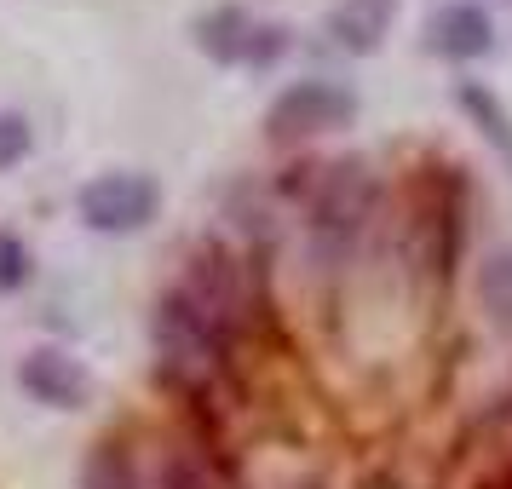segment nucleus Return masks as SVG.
Returning <instances> with one entry per match:
<instances>
[{"instance_id":"f257e3e1","label":"nucleus","mask_w":512,"mask_h":489,"mask_svg":"<svg viewBox=\"0 0 512 489\" xmlns=\"http://www.w3.org/2000/svg\"><path fill=\"white\" fill-rule=\"evenodd\" d=\"M173 288H179L202 317H213V323L225 328V334L236 340V351L265 328V311H271L259 271L236 254L231 242H196Z\"/></svg>"},{"instance_id":"f03ea898","label":"nucleus","mask_w":512,"mask_h":489,"mask_svg":"<svg viewBox=\"0 0 512 489\" xmlns=\"http://www.w3.org/2000/svg\"><path fill=\"white\" fill-rule=\"evenodd\" d=\"M374 213H380V179L369 162H346L317 167L311 196H305V236H311V259L317 265H340L357 254V242L369 236Z\"/></svg>"},{"instance_id":"7ed1b4c3","label":"nucleus","mask_w":512,"mask_h":489,"mask_svg":"<svg viewBox=\"0 0 512 489\" xmlns=\"http://www.w3.org/2000/svg\"><path fill=\"white\" fill-rule=\"evenodd\" d=\"M357 121V93L346 81H323V75H305L294 87H282L265 110V133L277 144H305L317 133H340Z\"/></svg>"},{"instance_id":"20e7f679","label":"nucleus","mask_w":512,"mask_h":489,"mask_svg":"<svg viewBox=\"0 0 512 489\" xmlns=\"http://www.w3.org/2000/svg\"><path fill=\"white\" fill-rule=\"evenodd\" d=\"M75 213L98 236H133L162 213V185L150 173L116 167V173H98V179H87V185L75 190Z\"/></svg>"},{"instance_id":"39448f33","label":"nucleus","mask_w":512,"mask_h":489,"mask_svg":"<svg viewBox=\"0 0 512 489\" xmlns=\"http://www.w3.org/2000/svg\"><path fill=\"white\" fill-rule=\"evenodd\" d=\"M190 35H196L202 58H213V64H254V70H265V64H277L288 52V29L259 24L248 6H213V12L196 18Z\"/></svg>"},{"instance_id":"423d86ee","label":"nucleus","mask_w":512,"mask_h":489,"mask_svg":"<svg viewBox=\"0 0 512 489\" xmlns=\"http://www.w3.org/2000/svg\"><path fill=\"white\" fill-rule=\"evenodd\" d=\"M18 386H24L35 403H47V409H87L93 403V374L87 363L64 346H35L18 363Z\"/></svg>"},{"instance_id":"0eeeda50","label":"nucleus","mask_w":512,"mask_h":489,"mask_svg":"<svg viewBox=\"0 0 512 489\" xmlns=\"http://www.w3.org/2000/svg\"><path fill=\"white\" fill-rule=\"evenodd\" d=\"M495 47V18H489L478 0H449L426 18V52L443 64H472Z\"/></svg>"},{"instance_id":"6e6552de","label":"nucleus","mask_w":512,"mask_h":489,"mask_svg":"<svg viewBox=\"0 0 512 489\" xmlns=\"http://www.w3.org/2000/svg\"><path fill=\"white\" fill-rule=\"evenodd\" d=\"M392 24H397V0H340L328 12V41L351 58H369L392 35Z\"/></svg>"},{"instance_id":"1a4fd4ad","label":"nucleus","mask_w":512,"mask_h":489,"mask_svg":"<svg viewBox=\"0 0 512 489\" xmlns=\"http://www.w3.org/2000/svg\"><path fill=\"white\" fill-rule=\"evenodd\" d=\"M455 110L466 116V127H478V139L501 156V167L512 173V116L507 104L489 93L484 81H455Z\"/></svg>"},{"instance_id":"9d476101","label":"nucleus","mask_w":512,"mask_h":489,"mask_svg":"<svg viewBox=\"0 0 512 489\" xmlns=\"http://www.w3.org/2000/svg\"><path fill=\"white\" fill-rule=\"evenodd\" d=\"M75 484L81 489H144V466L121 438H104V443L87 449V461H81V472H75Z\"/></svg>"},{"instance_id":"9b49d317","label":"nucleus","mask_w":512,"mask_h":489,"mask_svg":"<svg viewBox=\"0 0 512 489\" xmlns=\"http://www.w3.org/2000/svg\"><path fill=\"white\" fill-rule=\"evenodd\" d=\"M478 305H484L489 323L512 340V242L484 254V265H478Z\"/></svg>"},{"instance_id":"f8f14e48","label":"nucleus","mask_w":512,"mask_h":489,"mask_svg":"<svg viewBox=\"0 0 512 489\" xmlns=\"http://www.w3.org/2000/svg\"><path fill=\"white\" fill-rule=\"evenodd\" d=\"M24 282H29V248H24V236L0 231V294H18Z\"/></svg>"},{"instance_id":"ddd939ff","label":"nucleus","mask_w":512,"mask_h":489,"mask_svg":"<svg viewBox=\"0 0 512 489\" xmlns=\"http://www.w3.org/2000/svg\"><path fill=\"white\" fill-rule=\"evenodd\" d=\"M29 121L24 116H12V110H0V173H6V167H18L29 156Z\"/></svg>"}]
</instances>
